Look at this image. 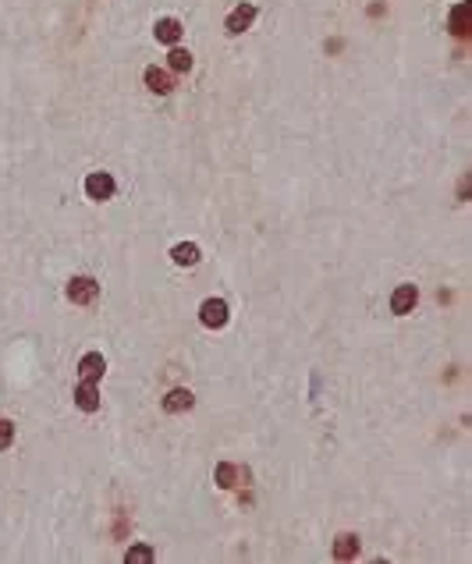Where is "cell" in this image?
Returning <instances> with one entry per match:
<instances>
[{"instance_id":"1","label":"cell","mask_w":472,"mask_h":564,"mask_svg":"<svg viewBox=\"0 0 472 564\" xmlns=\"http://www.w3.org/2000/svg\"><path fill=\"white\" fill-rule=\"evenodd\" d=\"M416 302H419V288H412V284H401V288L391 291V312L394 316L412 312V309H416Z\"/></svg>"},{"instance_id":"2","label":"cell","mask_w":472,"mask_h":564,"mask_svg":"<svg viewBox=\"0 0 472 564\" xmlns=\"http://www.w3.org/2000/svg\"><path fill=\"white\" fill-rule=\"evenodd\" d=\"M96 294H100V288H96L93 277H75V281L68 284V299H71L75 306H89Z\"/></svg>"},{"instance_id":"3","label":"cell","mask_w":472,"mask_h":564,"mask_svg":"<svg viewBox=\"0 0 472 564\" xmlns=\"http://www.w3.org/2000/svg\"><path fill=\"white\" fill-rule=\"evenodd\" d=\"M199 319H202V326H210V331H220V326L227 323V306L220 299H206L202 309H199Z\"/></svg>"},{"instance_id":"4","label":"cell","mask_w":472,"mask_h":564,"mask_svg":"<svg viewBox=\"0 0 472 564\" xmlns=\"http://www.w3.org/2000/svg\"><path fill=\"white\" fill-rule=\"evenodd\" d=\"M256 21V4H238L231 15H227V21H224V28L231 36H238V33H245V28Z\"/></svg>"},{"instance_id":"5","label":"cell","mask_w":472,"mask_h":564,"mask_svg":"<svg viewBox=\"0 0 472 564\" xmlns=\"http://www.w3.org/2000/svg\"><path fill=\"white\" fill-rule=\"evenodd\" d=\"M85 195H89V199H110L114 195V177L103 174V170L89 174V177H85Z\"/></svg>"},{"instance_id":"6","label":"cell","mask_w":472,"mask_h":564,"mask_svg":"<svg viewBox=\"0 0 472 564\" xmlns=\"http://www.w3.org/2000/svg\"><path fill=\"white\" fill-rule=\"evenodd\" d=\"M78 373H82V380H93V383H100L103 380V373H107V359L100 351H89V355H82V362H78Z\"/></svg>"},{"instance_id":"7","label":"cell","mask_w":472,"mask_h":564,"mask_svg":"<svg viewBox=\"0 0 472 564\" xmlns=\"http://www.w3.org/2000/svg\"><path fill=\"white\" fill-rule=\"evenodd\" d=\"M75 401H78L82 412H96V408H100V391H96V383H93V380H78Z\"/></svg>"},{"instance_id":"8","label":"cell","mask_w":472,"mask_h":564,"mask_svg":"<svg viewBox=\"0 0 472 564\" xmlns=\"http://www.w3.org/2000/svg\"><path fill=\"white\" fill-rule=\"evenodd\" d=\"M153 36H157L160 43L174 46V43L182 39V21H178V18H160V21L153 25Z\"/></svg>"},{"instance_id":"9","label":"cell","mask_w":472,"mask_h":564,"mask_svg":"<svg viewBox=\"0 0 472 564\" xmlns=\"http://www.w3.org/2000/svg\"><path fill=\"white\" fill-rule=\"evenodd\" d=\"M359 550H362V543H359V536H351V532H344V536L334 540V557H338V561L359 557Z\"/></svg>"},{"instance_id":"10","label":"cell","mask_w":472,"mask_h":564,"mask_svg":"<svg viewBox=\"0 0 472 564\" xmlns=\"http://www.w3.org/2000/svg\"><path fill=\"white\" fill-rule=\"evenodd\" d=\"M146 85H150L157 96H167L171 89H174V82H171V75L164 68H150V71H146Z\"/></svg>"},{"instance_id":"11","label":"cell","mask_w":472,"mask_h":564,"mask_svg":"<svg viewBox=\"0 0 472 564\" xmlns=\"http://www.w3.org/2000/svg\"><path fill=\"white\" fill-rule=\"evenodd\" d=\"M192 391H171L167 398H164V412H174V415H178V412H189L192 408Z\"/></svg>"},{"instance_id":"12","label":"cell","mask_w":472,"mask_h":564,"mask_svg":"<svg viewBox=\"0 0 472 564\" xmlns=\"http://www.w3.org/2000/svg\"><path fill=\"white\" fill-rule=\"evenodd\" d=\"M171 259L178 263V266H195V263H199V249H195L192 242H182V245L171 249Z\"/></svg>"},{"instance_id":"13","label":"cell","mask_w":472,"mask_h":564,"mask_svg":"<svg viewBox=\"0 0 472 564\" xmlns=\"http://www.w3.org/2000/svg\"><path fill=\"white\" fill-rule=\"evenodd\" d=\"M469 18H472V8L469 4H458L455 15H451V33L455 36H462V39L469 36Z\"/></svg>"},{"instance_id":"14","label":"cell","mask_w":472,"mask_h":564,"mask_svg":"<svg viewBox=\"0 0 472 564\" xmlns=\"http://www.w3.org/2000/svg\"><path fill=\"white\" fill-rule=\"evenodd\" d=\"M167 64H171V71L185 75V71H192V53H189V50H182V46H174V50H171V57H167Z\"/></svg>"},{"instance_id":"15","label":"cell","mask_w":472,"mask_h":564,"mask_svg":"<svg viewBox=\"0 0 472 564\" xmlns=\"http://www.w3.org/2000/svg\"><path fill=\"white\" fill-rule=\"evenodd\" d=\"M153 561V550L146 547V543H135V547H128V554H125V564H150Z\"/></svg>"},{"instance_id":"16","label":"cell","mask_w":472,"mask_h":564,"mask_svg":"<svg viewBox=\"0 0 472 564\" xmlns=\"http://www.w3.org/2000/svg\"><path fill=\"white\" fill-rule=\"evenodd\" d=\"M11 440H15V426H11L8 419H0V451H8Z\"/></svg>"},{"instance_id":"17","label":"cell","mask_w":472,"mask_h":564,"mask_svg":"<svg viewBox=\"0 0 472 564\" xmlns=\"http://www.w3.org/2000/svg\"><path fill=\"white\" fill-rule=\"evenodd\" d=\"M217 483L220 486H231L234 483V465H217Z\"/></svg>"}]
</instances>
